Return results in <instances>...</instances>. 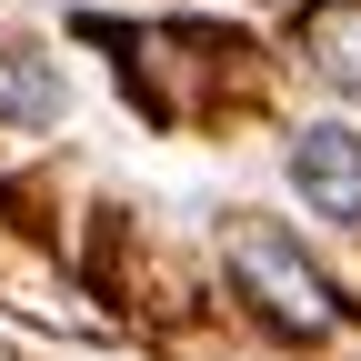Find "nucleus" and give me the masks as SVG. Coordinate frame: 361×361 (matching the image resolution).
Segmentation results:
<instances>
[{
	"mask_svg": "<svg viewBox=\"0 0 361 361\" xmlns=\"http://www.w3.org/2000/svg\"><path fill=\"white\" fill-rule=\"evenodd\" d=\"M231 281H241L281 331H301V341H322V331L351 322V301L331 291V271L311 261L281 221H241V231H231Z\"/></svg>",
	"mask_w": 361,
	"mask_h": 361,
	"instance_id": "nucleus-1",
	"label": "nucleus"
},
{
	"mask_svg": "<svg viewBox=\"0 0 361 361\" xmlns=\"http://www.w3.org/2000/svg\"><path fill=\"white\" fill-rule=\"evenodd\" d=\"M291 180L322 221H361V130L351 121H311L291 141Z\"/></svg>",
	"mask_w": 361,
	"mask_h": 361,
	"instance_id": "nucleus-2",
	"label": "nucleus"
},
{
	"mask_svg": "<svg viewBox=\"0 0 361 361\" xmlns=\"http://www.w3.org/2000/svg\"><path fill=\"white\" fill-rule=\"evenodd\" d=\"M301 51H311V71L361 90V0H311L301 11Z\"/></svg>",
	"mask_w": 361,
	"mask_h": 361,
	"instance_id": "nucleus-3",
	"label": "nucleus"
},
{
	"mask_svg": "<svg viewBox=\"0 0 361 361\" xmlns=\"http://www.w3.org/2000/svg\"><path fill=\"white\" fill-rule=\"evenodd\" d=\"M0 121H61V61L0 51Z\"/></svg>",
	"mask_w": 361,
	"mask_h": 361,
	"instance_id": "nucleus-4",
	"label": "nucleus"
}]
</instances>
